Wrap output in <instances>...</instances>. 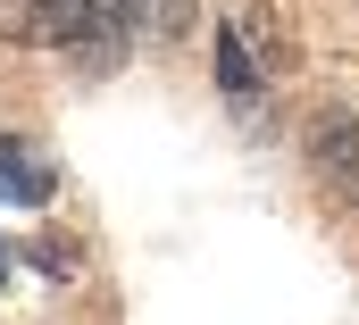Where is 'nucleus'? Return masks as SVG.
<instances>
[{"label": "nucleus", "instance_id": "f257e3e1", "mask_svg": "<svg viewBox=\"0 0 359 325\" xmlns=\"http://www.w3.org/2000/svg\"><path fill=\"white\" fill-rule=\"evenodd\" d=\"M42 25H50V42H59L67 59H84L92 76L117 67V50H126V34H134L117 0H42Z\"/></svg>", "mask_w": 359, "mask_h": 325}, {"label": "nucleus", "instance_id": "f03ea898", "mask_svg": "<svg viewBox=\"0 0 359 325\" xmlns=\"http://www.w3.org/2000/svg\"><path fill=\"white\" fill-rule=\"evenodd\" d=\"M309 167H318V184L334 192V200H351L359 209V125L351 117H309Z\"/></svg>", "mask_w": 359, "mask_h": 325}, {"label": "nucleus", "instance_id": "7ed1b4c3", "mask_svg": "<svg viewBox=\"0 0 359 325\" xmlns=\"http://www.w3.org/2000/svg\"><path fill=\"white\" fill-rule=\"evenodd\" d=\"M234 34H243V50L259 59V76H284V67H292V34H284V17H276L268 0H243V8H234Z\"/></svg>", "mask_w": 359, "mask_h": 325}, {"label": "nucleus", "instance_id": "20e7f679", "mask_svg": "<svg viewBox=\"0 0 359 325\" xmlns=\"http://www.w3.org/2000/svg\"><path fill=\"white\" fill-rule=\"evenodd\" d=\"M50 184H59L50 167L34 159L17 134H0V200H25V209H42V200H50Z\"/></svg>", "mask_w": 359, "mask_h": 325}, {"label": "nucleus", "instance_id": "39448f33", "mask_svg": "<svg viewBox=\"0 0 359 325\" xmlns=\"http://www.w3.org/2000/svg\"><path fill=\"white\" fill-rule=\"evenodd\" d=\"M117 8H126V25L142 42H184L192 17H201V0H117Z\"/></svg>", "mask_w": 359, "mask_h": 325}, {"label": "nucleus", "instance_id": "423d86ee", "mask_svg": "<svg viewBox=\"0 0 359 325\" xmlns=\"http://www.w3.org/2000/svg\"><path fill=\"white\" fill-rule=\"evenodd\" d=\"M217 83H226L234 100H251V83H259V59L243 50V34H234V25L217 34Z\"/></svg>", "mask_w": 359, "mask_h": 325}, {"label": "nucleus", "instance_id": "0eeeda50", "mask_svg": "<svg viewBox=\"0 0 359 325\" xmlns=\"http://www.w3.org/2000/svg\"><path fill=\"white\" fill-rule=\"evenodd\" d=\"M0 42H50L42 0H0Z\"/></svg>", "mask_w": 359, "mask_h": 325}, {"label": "nucleus", "instance_id": "6e6552de", "mask_svg": "<svg viewBox=\"0 0 359 325\" xmlns=\"http://www.w3.org/2000/svg\"><path fill=\"white\" fill-rule=\"evenodd\" d=\"M34 258H42V275H76V258H84V250L67 242V234H34Z\"/></svg>", "mask_w": 359, "mask_h": 325}, {"label": "nucleus", "instance_id": "1a4fd4ad", "mask_svg": "<svg viewBox=\"0 0 359 325\" xmlns=\"http://www.w3.org/2000/svg\"><path fill=\"white\" fill-rule=\"evenodd\" d=\"M0 284H8V242H0Z\"/></svg>", "mask_w": 359, "mask_h": 325}]
</instances>
